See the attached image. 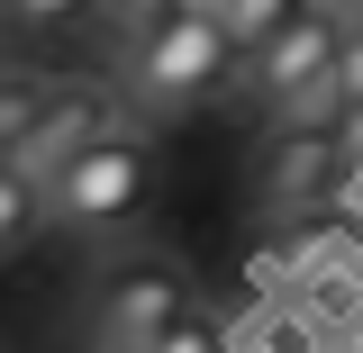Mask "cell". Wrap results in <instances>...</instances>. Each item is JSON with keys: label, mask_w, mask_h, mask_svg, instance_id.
<instances>
[{"label": "cell", "mask_w": 363, "mask_h": 353, "mask_svg": "<svg viewBox=\"0 0 363 353\" xmlns=\"http://www.w3.org/2000/svg\"><path fill=\"white\" fill-rule=\"evenodd\" d=\"M354 181V154H345V127H318V118H291L272 136V163H264V190L281 209H318V199H345Z\"/></svg>", "instance_id": "cell-5"}, {"label": "cell", "mask_w": 363, "mask_h": 353, "mask_svg": "<svg viewBox=\"0 0 363 353\" xmlns=\"http://www.w3.org/2000/svg\"><path fill=\"white\" fill-rule=\"evenodd\" d=\"M173 9H191V0H109V18L128 28V37H145L155 18H173Z\"/></svg>", "instance_id": "cell-13"}, {"label": "cell", "mask_w": 363, "mask_h": 353, "mask_svg": "<svg viewBox=\"0 0 363 353\" xmlns=\"http://www.w3.org/2000/svg\"><path fill=\"white\" fill-rule=\"evenodd\" d=\"M37 226H45V190L18 173V163H9V173H0V254H18Z\"/></svg>", "instance_id": "cell-9"}, {"label": "cell", "mask_w": 363, "mask_h": 353, "mask_svg": "<svg viewBox=\"0 0 363 353\" xmlns=\"http://www.w3.org/2000/svg\"><path fill=\"white\" fill-rule=\"evenodd\" d=\"M209 9H218L227 45H236V64H245V54H264V45L281 37L300 9H318V0H209Z\"/></svg>", "instance_id": "cell-7"}, {"label": "cell", "mask_w": 363, "mask_h": 353, "mask_svg": "<svg viewBox=\"0 0 363 353\" xmlns=\"http://www.w3.org/2000/svg\"><path fill=\"white\" fill-rule=\"evenodd\" d=\"M354 28V0H318L300 9L264 54H245V91H255V109H272L281 127L291 118H327V82H336V45Z\"/></svg>", "instance_id": "cell-2"}, {"label": "cell", "mask_w": 363, "mask_h": 353, "mask_svg": "<svg viewBox=\"0 0 363 353\" xmlns=\"http://www.w3.org/2000/svg\"><path fill=\"white\" fill-rule=\"evenodd\" d=\"M354 18H363V0H354Z\"/></svg>", "instance_id": "cell-15"}, {"label": "cell", "mask_w": 363, "mask_h": 353, "mask_svg": "<svg viewBox=\"0 0 363 353\" xmlns=\"http://www.w3.org/2000/svg\"><path fill=\"white\" fill-rule=\"evenodd\" d=\"M145 190H155V154H145V136L109 127L100 145H82L64 173L45 181V218L64 226H118L145 209Z\"/></svg>", "instance_id": "cell-4"}, {"label": "cell", "mask_w": 363, "mask_h": 353, "mask_svg": "<svg viewBox=\"0 0 363 353\" xmlns=\"http://www.w3.org/2000/svg\"><path fill=\"white\" fill-rule=\"evenodd\" d=\"M109 127H118V118H109V100H100V91H73V82H64V91H55V109L37 118V136L18 145V173H28V181L45 190V181L64 173V163H73L82 145H100Z\"/></svg>", "instance_id": "cell-6"}, {"label": "cell", "mask_w": 363, "mask_h": 353, "mask_svg": "<svg viewBox=\"0 0 363 353\" xmlns=\"http://www.w3.org/2000/svg\"><path fill=\"white\" fill-rule=\"evenodd\" d=\"M327 118H363V18L336 45V82H327Z\"/></svg>", "instance_id": "cell-10"}, {"label": "cell", "mask_w": 363, "mask_h": 353, "mask_svg": "<svg viewBox=\"0 0 363 353\" xmlns=\"http://www.w3.org/2000/svg\"><path fill=\"white\" fill-rule=\"evenodd\" d=\"M91 0H0V18H18V28H64V18H82Z\"/></svg>", "instance_id": "cell-12"}, {"label": "cell", "mask_w": 363, "mask_h": 353, "mask_svg": "<svg viewBox=\"0 0 363 353\" xmlns=\"http://www.w3.org/2000/svg\"><path fill=\"white\" fill-rule=\"evenodd\" d=\"M0 173H9V145H0Z\"/></svg>", "instance_id": "cell-14"}, {"label": "cell", "mask_w": 363, "mask_h": 353, "mask_svg": "<svg viewBox=\"0 0 363 353\" xmlns=\"http://www.w3.org/2000/svg\"><path fill=\"white\" fill-rule=\"evenodd\" d=\"M145 353H236V335H227L218 317H182L164 345H145Z\"/></svg>", "instance_id": "cell-11"}, {"label": "cell", "mask_w": 363, "mask_h": 353, "mask_svg": "<svg viewBox=\"0 0 363 353\" xmlns=\"http://www.w3.org/2000/svg\"><path fill=\"white\" fill-rule=\"evenodd\" d=\"M182 317H200L191 272L164 263V254H128V263H109L100 299H91V345L100 353H145V345H164Z\"/></svg>", "instance_id": "cell-3"}, {"label": "cell", "mask_w": 363, "mask_h": 353, "mask_svg": "<svg viewBox=\"0 0 363 353\" xmlns=\"http://www.w3.org/2000/svg\"><path fill=\"white\" fill-rule=\"evenodd\" d=\"M227 73H236V45H227L209 0H191L173 18H155L145 37H128V100H145V109H191V100L227 91Z\"/></svg>", "instance_id": "cell-1"}, {"label": "cell", "mask_w": 363, "mask_h": 353, "mask_svg": "<svg viewBox=\"0 0 363 353\" xmlns=\"http://www.w3.org/2000/svg\"><path fill=\"white\" fill-rule=\"evenodd\" d=\"M55 91L64 82H45V73H0V145H9V163H18V145L37 136V118L55 109Z\"/></svg>", "instance_id": "cell-8"}]
</instances>
